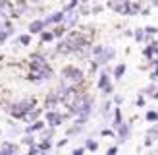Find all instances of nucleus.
<instances>
[{
    "label": "nucleus",
    "instance_id": "nucleus-1",
    "mask_svg": "<svg viewBox=\"0 0 158 155\" xmlns=\"http://www.w3.org/2000/svg\"><path fill=\"white\" fill-rule=\"evenodd\" d=\"M83 82V70L77 66H66L62 70V87L77 89V85Z\"/></svg>",
    "mask_w": 158,
    "mask_h": 155
},
{
    "label": "nucleus",
    "instance_id": "nucleus-2",
    "mask_svg": "<svg viewBox=\"0 0 158 155\" xmlns=\"http://www.w3.org/2000/svg\"><path fill=\"white\" fill-rule=\"evenodd\" d=\"M35 108V99L33 97H25V99H19L15 101V103L10 105V108H8V113H10L12 116H15V118H25V114L31 113Z\"/></svg>",
    "mask_w": 158,
    "mask_h": 155
},
{
    "label": "nucleus",
    "instance_id": "nucleus-3",
    "mask_svg": "<svg viewBox=\"0 0 158 155\" xmlns=\"http://www.w3.org/2000/svg\"><path fill=\"white\" fill-rule=\"evenodd\" d=\"M52 76H54V74H52L50 66H41V68H31L29 80L35 82V83H43V82H48Z\"/></svg>",
    "mask_w": 158,
    "mask_h": 155
},
{
    "label": "nucleus",
    "instance_id": "nucleus-4",
    "mask_svg": "<svg viewBox=\"0 0 158 155\" xmlns=\"http://www.w3.org/2000/svg\"><path fill=\"white\" fill-rule=\"evenodd\" d=\"M116 56V51H114V46H104L102 45V51L98 56H94V62H98V66H104L106 62H110Z\"/></svg>",
    "mask_w": 158,
    "mask_h": 155
},
{
    "label": "nucleus",
    "instance_id": "nucleus-5",
    "mask_svg": "<svg viewBox=\"0 0 158 155\" xmlns=\"http://www.w3.org/2000/svg\"><path fill=\"white\" fill-rule=\"evenodd\" d=\"M64 122V114L62 113H56V111H46V124L50 128H56Z\"/></svg>",
    "mask_w": 158,
    "mask_h": 155
},
{
    "label": "nucleus",
    "instance_id": "nucleus-6",
    "mask_svg": "<svg viewBox=\"0 0 158 155\" xmlns=\"http://www.w3.org/2000/svg\"><path fill=\"white\" fill-rule=\"evenodd\" d=\"M29 64H31V68H41V66H48V62H46V58L41 52H33L29 56Z\"/></svg>",
    "mask_w": 158,
    "mask_h": 155
},
{
    "label": "nucleus",
    "instance_id": "nucleus-7",
    "mask_svg": "<svg viewBox=\"0 0 158 155\" xmlns=\"http://www.w3.org/2000/svg\"><path fill=\"white\" fill-rule=\"evenodd\" d=\"M64 12H54V14H50L48 18H44V25H50V23H64Z\"/></svg>",
    "mask_w": 158,
    "mask_h": 155
},
{
    "label": "nucleus",
    "instance_id": "nucleus-8",
    "mask_svg": "<svg viewBox=\"0 0 158 155\" xmlns=\"http://www.w3.org/2000/svg\"><path fill=\"white\" fill-rule=\"evenodd\" d=\"M44 20H33V21H31L29 23V33L31 35H33V33H43V31H44Z\"/></svg>",
    "mask_w": 158,
    "mask_h": 155
},
{
    "label": "nucleus",
    "instance_id": "nucleus-9",
    "mask_svg": "<svg viewBox=\"0 0 158 155\" xmlns=\"http://www.w3.org/2000/svg\"><path fill=\"white\" fill-rule=\"evenodd\" d=\"M116 130H118V142H125V140L129 138V124L122 122Z\"/></svg>",
    "mask_w": 158,
    "mask_h": 155
},
{
    "label": "nucleus",
    "instance_id": "nucleus-10",
    "mask_svg": "<svg viewBox=\"0 0 158 155\" xmlns=\"http://www.w3.org/2000/svg\"><path fill=\"white\" fill-rule=\"evenodd\" d=\"M108 85H112L110 83V78H108V72L104 70V72H100V76H98V89H102L104 91Z\"/></svg>",
    "mask_w": 158,
    "mask_h": 155
},
{
    "label": "nucleus",
    "instance_id": "nucleus-11",
    "mask_svg": "<svg viewBox=\"0 0 158 155\" xmlns=\"http://www.w3.org/2000/svg\"><path fill=\"white\" fill-rule=\"evenodd\" d=\"M77 18H79L77 12H66V16H64V25L66 27H72L73 23L77 21Z\"/></svg>",
    "mask_w": 158,
    "mask_h": 155
},
{
    "label": "nucleus",
    "instance_id": "nucleus-12",
    "mask_svg": "<svg viewBox=\"0 0 158 155\" xmlns=\"http://www.w3.org/2000/svg\"><path fill=\"white\" fill-rule=\"evenodd\" d=\"M39 116H41V108H33L31 113L25 114V118H23V120H27V122L33 124V122H39Z\"/></svg>",
    "mask_w": 158,
    "mask_h": 155
},
{
    "label": "nucleus",
    "instance_id": "nucleus-13",
    "mask_svg": "<svg viewBox=\"0 0 158 155\" xmlns=\"http://www.w3.org/2000/svg\"><path fill=\"white\" fill-rule=\"evenodd\" d=\"M39 130H44V122L43 120H39V122H33V124H29V126L25 128V132L31 136L33 132H39Z\"/></svg>",
    "mask_w": 158,
    "mask_h": 155
},
{
    "label": "nucleus",
    "instance_id": "nucleus-14",
    "mask_svg": "<svg viewBox=\"0 0 158 155\" xmlns=\"http://www.w3.org/2000/svg\"><path fill=\"white\" fill-rule=\"evenodd\" d=\"M0 149H4V151H10V153H18V145L15 144H12V142H2L0 144Z\"/></svg>",
    "mask_w": 158,
    "mask_h": 155
},
{
    "label": "nucleus",
    "instance_id": "nucleus-15",
    "mask_svg": "<svg viewBox=\"0 0 158 155\" xmlns=\"http://www.w3.org/2000/svg\"><path fill=\"white\" fill-rule=\"evenodd\" d=\"M123 74H125V64H123V62H120V64L114 68V80H122Z\"/></svg>",
    "mask_w": 158,
    "mask_h": 155
},
{
    "label": "nucleus",
    "instance_id": "nucleus-16",
    "mask_svg": "<svg viewBox=\"0 0 158 155\" xmlns=\"http://www.w3.org/2000/svg\"><path fill=\"white\" fill-rule=\"evenodd\" d=\"M66 31H68V27L64 25V23H62V25H56V27H54L52 33H54V37H64V35H66Z\"/></svg>",
    "mask_w": 158,
    "mask_h": 155
},
{
    "label": "nucleus",
    "instance_id": "nucleus-17",
    "mask_svg": "<svg viewBox=\"0 0 158 155\" xmlns=\"http://www.w3.org/2000/svg\"><path fill=\"white\" fill-rule=\"evenodd\" d=\"M18 41H19V45H23V46L31 45V33H23V35H19Z\"/></svg>",
    "mask_w": 158,
    "mask_h": 155
},
{
    "label": "nucleus",
    "instance_id": "nucleus-18",
    "mask_svg": "<svg viewBox=\"0 0 158 155\" xmlns=\"http://www.w3.org/2000/svg\"><path fill=\"white\" fill-rule=\"evenodd\" d=\"M41 39H43V43H48V41H52V39H54V33H52V31H43Z\"/></svg>",
    "mask_w": 158,
    "mask_h": 155
},
{
    "label": "nucleus",
    "instance_id": "nucleus-19",
    "mask_svg": "<svg viewBox=\"0 0 158 155\" xmlns=\"http://www.w3.org/2000/svg\"><path fill=\"white\" fill-rule=\"evenodd\" d=\"M85 145H87V149H91V151L98 149V142H94V140H87V142H85Z\"/></svg>",
    "mask_w": 158,
    "mask_h": 155
},
{
    "label": "nucleus",
    "instance_id": "nucleus-20",
    "mask_svg": "<svg viewBox=\"0 0 158 155\" xmlns=\"http://www.w3.org/2000/svg\"><path fill=\"white\" fill-rule=\"evenodd\" d=\"M50 145H52V144H50V140H43L41 145H37V147H39L41 151H48V149H50Z\"/></svg>",
    "mask_w": 158,
    "mask_h": 155
},
{
    "label": "nucleus",
    "instance_id": "nucleus-21",
    "mask_svg": "<svg viewBox=\"0 0 158 155\" xmlns=\"http://www.w3.org/2000/svg\"><path fill=\"white\" fill-rule=\"evenodd\" d=\"M10 29H12V25L2 18V20H0V33H4V31H10Z\"/></svg>",
    "mask_w": 158,
    "mask_h": 155
},
{
    "label": "nucleus",
    "instance_id": "nucleus-22",
    "mask_svg": "<svg viewBox=\"0 0 158 155\" xmlns=\"http://www.w3.org/2000/svg\"><path fill=\"white\" fill-rule=\"evenodd\" d=\"M147 93L151 97H158V85H148L147 87Z\"/></svg>",
    "mask_w": 158,
    "mask_h": 155
},
{
    "label": "nucleus",
    "instance_id": "nucleus-23",
    "mask_svg": "<svg viewBox=\"0 0 158 155\" xmlns=\"http://www.w3.org/2000/svg\"><path fill=\"white\" fill-rule=\"evenodd\" d=\"M23 144H25V145H29V147H33V145H35V138L27 134L25 138H23Z\"/></svg>",
    "mask_w": 158,
    "mask_h": 155
},
{
    "label": "nucleus",
    "instance_id": "nucleus-24",
    "mask_svg": "<svg viewBox=\"0 0 158 155\" xmlns=\"http://www.w3.org/2000/svg\"><path fill=\"white\" fill-rule=\"evenodd\" d=\"M12 33H14V29H10V31H4V33H0V45H2V43H4L6 39L12 35Z\"/></svg>",
    "mask_w": 158,
    "mask_h": 155
},
{
    "label": "nucleus",
    "instance_id": "nucleus-25",
    "mask_svg": "<svg viewBox=\"0 0 158 155\" xmlns=\"http://www.w3.org/2000/svg\"><path fill=\"white\" fill-rule=\"evenodd\" d=\"M145 35H147V33H145V29H137V31H135V39H137V41H143Z\"/></svg>",
    "mask_w": 158,
    "mask_h": 155
},
{
    "label": "nucleus",
    "instance_id": "nucleus-26",
    "mask_svg": "<svg viewBox=\"0 0 158 155\" xmlns=\"http://www.w3.org/2000/svg\"><path fill=\"white\" fill-rule=\"evenodd\" d=\"M81 130H83V126H79V124H75V126H72V128L68 130V134H79Z\"/></svg>",
    "mask_w": 158,
    "mask_h": 155
},
{
    "label": "nucleus",
    "instance_id": "nucleus-27",
    "mask_svg": "<svg viewBox=\"0 0 158 155\" xmlns=\"http://www.w3.org/2000/svg\"><path fill=\"white\" fill-rule=\"evenodd\" d=\"M147 120H151V122H152V120H158V113L148 111V113H147Z\"/></svg>",
    "mask_w": 158,
    "mask_h": 155
},
{
    "label": "nucleus",
    "instance_id": "nucleus-28",
    "mask_svg": "<svg viewBox=\"0 0 158 155\" xmlns=\"http://www.w3.org/2000/svg\"><path fill=\"white\" fill-rule=\"evenodd\" d=\"M27 155H41V149H39L37 145H33V147H29V151H27Z\"/></svg>",
    "mask_w": 158,
    "mask_h": 155
},
{
    "label": "nucleus",
    "instance_id": "nucleus-29",
    "mask_svg": "<svg viewBox=\"0 0 158 155\" xmlns=\"http://www.w3.org/2000/svg\"><path fill=\"white\" fill-rule=\"evenodd\" d=\"M6 8H8V4L4 2V0H0V20L4 18V10H6Z\"/></svg>",
    "mask_w": 158,
    "mask_h": 155
},
{
    "label": "nucleus",
    "instance_id": "nucleus-30",
    "mask_svg": "<svg viewBox=\"0 0 158 155\" xmlns=\"http://www.w3.org/2000/svg\"><path fill=\"white\" fill-rule=\"evenodd\" d=\"M156 31H158L156 27H147V29H145V33H147V35H154Z\"/></svg>",
    "mask_w": 158,
    "mask_h": 155
},
{
    "label": "nucleus",
    "instance_id": "nucleus-31",
    "mask_svg": "<svg viewBox=\"0 0 158 155\" xmlns=\"http://www.w3.org/2000/svg\"><path fill=\"white\" fill-rule=\"evenodd\" d=\"M83 151H85V147H75L72 155H83Z\"/></svg>",
    "mask_w": 158,
    "mask_h": 155
},
{
    "label": "nucleus",
    "instance_id": "nucleus-32",
    "mask_svg": "<svg viewBox=\"0 0 158 155\" xmlns=\"http://www.w3.org/2000/svg\"><path fill=\"white\" fill-rule=\"evenodd\" d=\"M116 153H118V147H116V145H112V147L108 149V155H116Z\"/></svg>",
    "mask_w": 158,
    "mask_h": 155
},
{
    "label": "nucleus",
    "instance_id": "nucleus-33",
    "mask_svg": "<svg viewBox=\"0 0 158 155\" xmlns=\"http://www.w3.org/2000/svg\"><path fill=\"white\" fill-rule=\"evenodd\" d=\"M102 136H114V132L108 130V128H104V130H102Z\"/></svg>",
    "mask_w": 158,
    "mask_h": 155
},
{
    "label": "nucleus",
    "instance_id": "nucleus-34",
    "mask_svg": "<svg viewBox=\"0 0 158 155\" xmlns=\"http://www.w3.org/2000/svg\"><path fill=\"white\" fill-rule=\"evenodd\" d=\"M137 105H139V107H143V105H145V97H143V95H139V99H137Z\"/></svg>",
    "mask_w": 158,
    "mask_h": 155
},
{
    "label": "nucleus",
    "instance_id": "nucleus-35",
    "mask_svg": "<svg viewBox=\"0 0 158 155\" xmlns=\"http://www.w3.org/2000/svg\"><path fill=\"white\" fill-rule=\"evenodd\" d=\"M112 89H114V87H112V85H108V87L104 89V93H106V95H110V93H112Z\"/></svg>",
    "mask_w": 158,
    "mask_h": 155
},
{
    "label": "nucleus",
    "instance_id": "nucleus-36",
    "mask_svg": "<svg viewBox=\"0 0 158 155\" xmlns=\"http://www.w3.org/2000/svg\"><path fill=\"white\" fill-rule=\"evenodd\" d=\"M114 101H116V103H118V105H120V103H122V101H123V99H122V95H116V97H114Z\"/></svg>",
    "mask_w": 158,
    "mask_h": 155
},
{
    "label": "nucleus",
    "instance_id": "nucleus-37",
    "mask_svg": "<svg viewBox=\"0 0 158 155\" xmlns=\"http://www.w3.org/2000/svg\"><path fill=\"white\" fill-rule=\"evenodd\" d=\"M0 155H14V153H10V151H4V149H0Z\"/></svg>",
    "mask_w": 158,
    "mask_h": 155
}]
</instances>
